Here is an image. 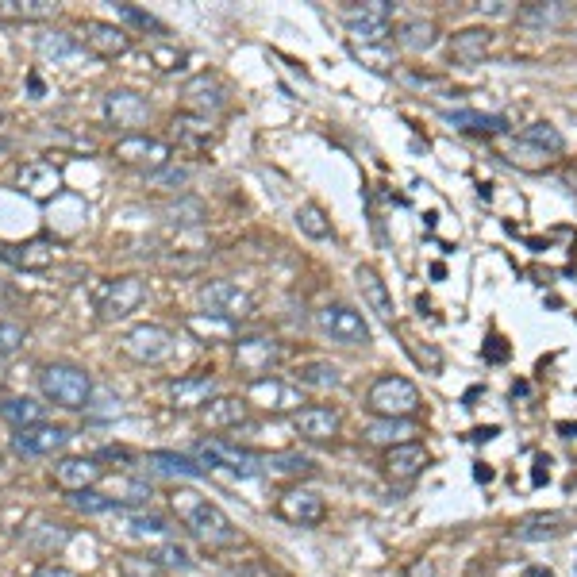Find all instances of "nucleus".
<instances>
[{"instance_id": "obj_1", "label": "nucleus", "mask_w": 577, "mask_h": 577, "mask_svg": "<svg viewBox=\"0 0 577 577\" xmlns=\"http://www.w3.org/2000/svg\"><path fill=\"white\" fill-rule=\"evenodd\" d=\"M174 508L177 516L185 520V527H189V535L201 543L204 551H231V547L243 543L239 527L231 524V516L216 501L197 497V493H177Z\"/></svg>"}, {"instance_id": "obj_2", "label": "nucleus", "mask_w": 577, "mask_h": 577, "mask_svg": "<svg viewBox=\"0 0 577 577\" xmlns=\"http://www.w3.org/2000/svg\"><path fill=\"white\" fill-rule=\"evenodd\" d=\"M39 393L66 412H85L93 401V377L74 362H47L39 370Z\"/></svg>"}, {"instance_id": "obj_3", "label": "nucleus", "mask_w": 577, "mask_h": 577, "mask_svg": "<svg viewBox=\"0 0 577 577\" xmlns=\"http://www.w3.org/2000/svg\"><path fill=\"white\" fill-rule=\"evenodd\" d=\"M366 408L381 420H408L412 412H420V389L408 377L385 374L377 377L366 393Z\"/></svg>"}, {"instance_id": "obj_4", "label": "nucleus", "mask_w": 577, "mask_h": 577, "mask_svg": "<svg viewBox=\"0 0 577 577\" xmlns=\"http://www.w3.org/2000/svg\"><path fill=\"white\" fill-rule=\"evenodd\" d=\"M143 301H147L143 277H116V281H104L97 289V316L104 324H116V320H127L131 312H139Z\"/></svg>"}, {"instance_id": "obj_5", "label": "nucleus", "mask_w": 577, "mask_h": 577, "mask_svg": "<svg viewBox=\"0 0 577 577\" xmlns=\"http://www.w3.org/2000/svg\"><path fill=\"white\" fill-rule=\"evenodd\" d=\"M316 327L324 331L327 339L343 343V347H366L374 335H370V324L362 320V312L351 308V304H324L316 312Z\"/></svg>"}, {"instance_id": "obj_6", "label": "nucleus", "mask_w": 577, "mask_h": 577, "mask_svg": "<svg viewBox=\"0 0 577 577\" xmlns=\"http://www.w3.org/2000/svg\"><path fill=\"white\" fill-rule=\"evenodd\" d=\"M120 351L135 362H143V366H158L174 354V331L162 324H135L120 339Z\"/></svg>"}, {"instance_id": "obj_7", "label": "nucleus", "mask_w": 577, "mask_h": 577, "mask_svg": "<svg viewBox=\"0 0 577 577\" xmlns=\"http://www.w3.org/2000/svg\"><path fill=\"white\" fill-rule=\"evenodd\" d=\"M112 158L124 162V166L143 170V174H158V170H166V166L174 162V151H170V143L135 131V135H124V139L112 147Z\"/></svg>"}, {"instance_id": "obj_8", "label": "nucleus", "mask_w": 577, "mask_h": 577, "mask_svg": "<svg viewBox=\"0 0 577 577\" xmlns=\"http://www.w3.org/2000/svg\"><path fill=\"white\" fill-rule=\"evenodd\" d=\"M389 16H393L389 0H366V4H354L343 12V24L362 47H377L389 39Z\"/></svg>"}, {"instance_id": "obj_9", "label": "nucleus", "mask_w": 577, "mask_h": 577, "mask_svg": "<svg viewBox=\"0 0 577 577\" xmlns=\"http://www.w3.org/2000/svg\"><path fill=\"white\" fill-rule=\"evenodd\" d=\"M197 301L204 304L208 316H220V320H243L254 312V301L247 289H239L235 281H204L197 289Z\"/></svg>"}, {"instance_id": "obj_10", "label": "nucleus", "mask_w": 577, "mask_h": 577, "mask_svg": "<svg viewBox=\"0 0 577 577\" xmlns=\"http://www.w3.org/2000/svg\"><path fill=\"white\" fill-rule=\"evenodd\" d=\"M277 362H281V343L270 335H251V339H239L235 343V370L251 381L270 377Z\"/></svg>"}, {"instance_id": "obj_11", "label": "nucleus", "mask_w": 577, "mask_h": 577, "mask_svg": "<svg viewBox=\"0 0 577 577\" xmlns=\"http://www.w3.org/2000/svg\"><path fill=\"white\" fill-rule=\"evenodd\" d=\"M204 462H208V470H216V466H231V470H239V477H254V474H270L266 470V454H254L247 447H235V443H224V439H208L197 447Z\"/></svg>"}, {"instance_id": "obj_12", "label": "nucleus", "mask_w": 577, "mask_h": 577, "mask_svg": "<svg viewBox=\"0 0 577 577\" xmlns=\"http://www.w3.org/2000/svg\"><path fill=\"white\" fill-rule=\"evenodd\" d=\"M247 404H258L262 412H301L304 393L301 385H293V381H281V377H262V381H251V389H247Z\"/></svg>"}, {"instance_id": "obj_13", "label": "nucleus", "mask_w": 577, "mask_h": 577, "mask_svg": "<svg viewBox=\"0 0 577 577\" xmlns=\"http://www.w3.org/2000/svg\"><path fill=\"white\" fill-rule=\"evenodd\" d=\"M104 120L135 135V127H143L151 120V104L135 89H112V93H104Z\"/></svg>"}, {"instance_id": "obj_14", "label": "nucleus", "mask_w": 577, "mask_h": 577, "mask_svg": "<svg viewBox=\"0 0 577 577\" xmlns=\"http://www.w3.org/2000/svg\"><path fill=\"white\" fill-rule=\"evenodd\" d=\"M66 443H70V431L58 424H35L12 435V447L24 458H54L66 451Z\"/></svg>"}, {"instance_id": "obj_15", "label": "nucleus", "mask_w": 577, "mask_h": 577, "mask_svg": "<svg viewBox=\"0 0 577 577\" xmlns=\"http://www.w3.org/2000/svg\"><path fill=\"white\" fill-rule=\"evenodd\" d=\"M277 516L297 527H316L327 516V504L316 489H301V485H297V489H285V493L277 497Z\"/></svg>"}, {"instance_id": "obj_16", "label": "nucleus", "mask_w": 577, "mask_h": 577, "mask_svg": "<svg viewBox=\"0 0 577 577\" xmlns=\"http://www.w3.org/2000/svg\"><path fill=\"white\" fill-rule=\"evenodd\" d=\"M104 477V466L101 458L93 454H70V458H58L54 462V481L66 489V493H85V489H93L97 481Z\"/></svg>"}, {"instance_id": "obj_17", "label": "nucleus", "mask_w": 577, "mask_h": 577, "mask_svg": "<svg viewBox=\"0 0 577 577\" xmlns=\"http://www.w3.org/2000/svg\"><path fill=\"white\" fill-rule=\"evenodd\" d=\"M181 97H185V108H189V112H197V116L208 120V112H220L227 104V89L216 74H197L185 81Z\"/></svg>"}, {"instance_id": "obj_18", "label": "nucleus", "mask_w": 577, "mask_h": 577, "mask_svg": "<svg viewBox=\"0 0 577 577\" xmlns=\"http://www.w3.org/2000/svg\"><path fill=\"white\" fill-rule=\"evenodd\" d=\"M81 35H85V47L101 58H120V54L131 51V31L120 24H104V20H85L81 24Z\"/></svg>"}, {"instance_id": "obj_19", "label": "nucleus", "mask_w": 577, "mask_h": 577, "mask_svg": "<svg viewBox=\"0 0 577 577\" xmlns=\"http://www.w3.org/2000/svg\"><path fill=\"white\" fill-rule=\"evenodd\" d=\"M166 397L174 408H201V404L216 401V377L212 374H181L166 381Z\"/></svg>"}, {"instance_id": "obj_20", "label": "nucleus", "mask_w": 577, "mask_h": 577, "mask_svg": "<svg viewBox=\"0 0 577 577\" xmlns=\"http://www.w3.org/2000/svg\"><path fill=\"white\" fill-rule=\"evenodd\" d=\"M343 427V416L335 408H324V404H308L293 416V431L312 439V443H324V439H335Z\"/></svg>"}, {"instance_id": "obj_21", "label": "nucleus", "mask_w": 577, "mask_h": 577, "mask_svg": "<svg viewBox=\"0 0 577 577\" xmlns=\"http://www.w3.org/2000/svg\"><path fill=\"white\" fill-rule=\"evenodd\" d=\"M20 189L31 201H51L62 193V170L54 162H27L20 170Z\"/></svg>"}, {"instance_id": "obj_22", "label": "nucleus", "mask_w": 577, "mask_h": 577, "mask_svg": "<svg viewBox=\"0 0 577 577\" xmlns=\"http://www.w3.org/2000/svg\"><path fill=\"white\" fill-rule=\"evenodd\" d=\"M0 258L20 266V270H47L58 258V243L54 239H27L24 247H4L0 243Z\"/></svg>"}, {"instance_id": "obj_23", "label": "nucleus", "mask_w": 577, "mask_h": 577, "mask_svg": "<svg viewBox=\"0 0 577 577\" xmlns=\"http://www.w3.org/2000/svg\"><path fill=\"white\" fill-rule=\"evenodd\" d=\"M354 281H358V289H362V297L370 304V312H377L381 320H389L393 324V316H397V304H393V293H389V285L381 281L374 266H358L354 270Z\"/></svg>"}, {"instance_id": "obj_24", "label": "nucleus", "mask_w": 577, "mask_h": 577, "mask_svg": "<svg viewBox=\"0 0 577 577\" xmlns=\"http://www.w3.org/2000/svg\"><path fill=\"white\" fill-rule=\"evenodd\" d=\"M416 435H420V431H416L412 420H381V416H377V420H370V424L362 427V439L374 443V447H385V451H389V447H401V443H416Z\"/></svg>"}, {"instance_id": "obj_25", "label": "nucleus", "mask_w": 577, "mask_h": 577, "mask_svg": "<svg viewBox=\"0 0 577 577\" xmlns=\"http://www.w3.org/2000/svg\"><path fill=\"white\" fill-rule=\"evenodd\" d=\"M427 466V451L420 443H401V447H389L385 451V474L393 481H412Z\"/></svg>"}, {"instance_id": "obj_26", "label": "nucleus", "mask_w": 577, "mask_h": 577, "mask_svg": "<svg viewBox=\"0 0 577 577\" xmlns=\"http://www.w3.org/2000/svg\"><path fill=\"white\" fill-rule=\"evenodd\" d=\"M493 47V31L489 27H466L451 39V58L462 66H474L485 58V51Z\"/></svg>"}, {"instance_id": "obj_27", "label": "nucleus", "mask_w": 577, "mask_h": 577, "mask_svg": "<svg viewBox=\"0 0 577 577\" xmlns=\"http://www.w3.org/2000/svg\"><path fill=\"white\" fill-rule=\"evenodd\" d=\"M120 516V524L131 539H147V543H166L170 535H174V527L170 520H162V516H151V512H116Z\"/></svg>"}, {"instance_id": "obj_28", "label": "nucleus", "mask_w": 577, "mask_h": 577, "mask_svg": "<svg viewBox=\"0 0 577 577\" xmlns=\"http://www.w3.org/2000/svg\"><path fill=\"white\" fill-rule=\"evenodd\" d=\"M35 54H39L43 62L62 66V62L81 58V43H77L70 31H43V35H35Z\"/></svg>"}, {"instance_id": "obj_29", "label": "nucleus", "mask_w": 577, "mask_h": 577, "mask_svg": "<svg viewBox=\"0 0 577 577\" xmlns=\"http://www.w3.org/2000/svg\"><path fill=\"white\" fill-rule=\"evenodd\" d=\"M201 420L208 431H227V427H239L247 420V401L239 397H216V401L204 404Z\"/></svg>"}, {"instance_id": "obj_30", "label": "nucleus", "mask_w": 577, "mask_h": 577, "mask_svg": "<svg viewBox=\"0 0 577 577\" xmlns=\"http://www.w3.org/2000/svg\"><path fill=\"white\" fill-rule=\"evenodd\" d=\"M443 120L466 135H504L508 131V120L504 116H485V112H474V108H458V112H443Z\"/></svg>"}, {"instance_id": "obj_31", "label": "nucleus", "mask_w": 577, "mask_h": 577, "mask_svg": "<svg viewBox=\"0 0 577 577\" xmlns=\"http://www.w3.org/2000/svg\"><path fill=\"white\" fill-rule=\"evenodd\" d=\"M566 531V516L562 512H539V516H527L516 524V539L520 543H539V539H558Z\"/></svg>"}, {"instance_id": "obj_32", "label": "nucleus", "mask_w": 577, "mask_h": 577, "mask_svg": "<svg viewBox=\"0 0 577 577\" xmlns=\"http://www.w3.org/2000/svg\"><path fill=\"white\" fill-rule=\"evenodd\" d=\"M143 466L162 477H204V466H197L193 458L174 454V451H151L143 458Z\"/></svg>"}, {"instance_id": "obj_33", "label": "nucleus", "mask_w": 577, "mask_h": 577, "mask_svg": "<svg viewBox=\"0 0 577 577\" xmlns=\"http://www.w3.org/2000/svg\"><path fill=\"white\" fill-rule=\"evenodd\" d=\"M397 43L412 54L431 51V47H435V24L424 20V16H408V20L397 24Z\"/></svg>"}, {"instance_id": "obj_34", "label": "nucleus", "mask_w": 577, "mask_h": 577, "mask_svg": "<svg viewBox=\"0 0 577 577\" xmlns=\"http://www.w3.org/2000/svg\"><path fill=\"white\" fill-rule=\"evenodd\" d=\"M0 416H4V424L24 431V427L43 424V404L35 401V397H8V401L0 404Z\"/></svg>"}, {"instance_id": "obj_35", "label": "nucleus", "mask_w": 577, "mask_h": 577, "mask_svg": "<svg viewBox=\"0 0 577 577\" xmlns=\"http://www.w3.org/2000/svg\"><path fill=\"white\" fill-rule=\"evenodd\" d=\"M54 12H58V4L54 0H0V20H51Z\"/></svg>"}, {"instance_id": "obj_36", "label": "nucleus", "mask_w": 577, "mask_h": 577, "mask_svg": "<svg viewBox=\"0 0 577 577\" xmlns=\"http://www.w3.org/2000/svg\"><path fill=\"white\" fill-rule=\"evenodd\" d=\"M185 327H189L201 343H227V339H235V320H220V316H208V312L189 316Z\"/></svg>"}, {"instance_id": "obj_37", "label": "nucleus", "mask_w": 577, "mask_h": 577, "mask_svg": "<svg viewBox=\"0 0 577 577\" xmlns=\"http://www.w3.org/2000/svg\"><path fill=\"white\" fill-rule=\"evenodd\" d=\"M147 558H151L158 570H174V574H189V570L197 566V562H193V554L185 551L177 539H166V543H158V547H154Z\"/></svg>"}, {"instance_id": "obj_38", "label": "nucleus", "mask_w": 577, "mask_h": 577, "mask_svg": "<svg viewBox=\"0 0 577 577\" xmlns=\"http://www.w3.org/2000/svg\"><path fill=\"white\" fill-rule=\"evenodd\" d=\"M27 543L35 547L39 554H51V551H62L66 543H70V527L62 524H51V520H43L39 527H27Z\"/></svg>"}, {"instance_id": "obj_39", "label": "nucleus", "mask_w": 577, "mask_h": 577, "mask_svg": "<svg viewBox=\"0 0 577 577\" xmlns=\"http://www.w3.org/2000/svg\"><path fill=\"white\" fill-rule=\"evenodd\" d=\"M266 470H270V474H285V477H308V474H316V462H312L308 454L277 451V454H266Z\"/></svg>"}, {"instance_id": "obj_40", "label": "nucleus", "mask_w": 577, "mask_h": 577, "mask_svg": "<svg viewBox=\"0 0 577 577\" xmlns=\"http://www.w3.org/2000/svg\"><path fill=\"white\" fill-rule=\"evenodd\" d=\"M524 143H531L535 151H543V154H562L566 151V139H562V131L554 124H547V120H539V124H531L524 127V135H520Z\"/></svg>"}, {"instance_id": "obj_41", "label": "nucleus", "mask_w": 577, "mask_h": 577, "mask_svg": "<svg viewBox=\"0 0 577 577\" xmlns=\"http://www.w3.org/2000/svg\"><path fill=\"white\" fill-rule=\"evenodd\" d=\"M339 381H343L339 366H331V362H304L297 370V385H304V389H335Z\"/></svg>"}, {"instance_id": "obj_42", "label": "nucleus", "mask_w": 577, "mask_h": 577, "mask_svg": "<svg viewBox=\"0 0 577 577\" xmlns=\"http://www.w3.org/2000/svg\"><path fill=\"white\" fill-rule=\"evenodd\" d=\"M297 227H301L308 239H331V220H327V212L320 204L304 201L297 208Z\"/></svg>"}, {"instance_id": "obj_43", "label": "nucleus", "mask_w": 577, "mask_h": 577, "mask_svg": "<svg viewBox=\"0 0 577 577\" xmlns=\"http://www.w3.org/2000/svg\"><path fill=\"white\" fill-rule=\"evenodd\" d=\"M70 504L85 516H104V512H124L120 497H104L97 489H85V493H70Z\"/></svg>"}, {"instance_id": "obj_44", "label": "nucleus", "mask_w": 577, "mask_h": 577, "mask_svg": "<svg viewBox=\"0 0 577 577\" xmlns=\"http://www.w3.org/2000/svg\"><path fill=\"white\" fill-rule=\"evenodd\" d=\"M116 16H120V20H124L127 27H135V31H151V35H166V24H162V20H154L151 12L135 8V4H116Z\"/></svg>"}, {"instance_id": "obj_45", "label": "nucleus", "mask_w": 577, "mask_h": 577, "mask_svg": "<svg viewBox=\"0 0 577 577\" xmlns=\"http://www.w3.org/2000/svg\"><path fill=\"white\" fill-rule=\"evenodd\" d=\"M508 162L520 166V170H543L551 158H547L543 151H535V147L524 143V139H516V143H508Z\"/></svg>"}, {"instance_id": "obj_46", "label": "nucleus", "mask_w": 577, "mask_h": 577, "mask_svg": "<svg viewBox=\"0 0 577 577\" xmlns=\"http://www.w3.org/2000/svg\"><path fill=\"white\" fill-rule=\"evenodd\" d=\"M27 343V331L20 324H8L0 320V358H12L16 351H24Z\"/></svg>"}, {"instance_id": "obj_47", "label": "nucleus", "mask_w": 577, "mask_h": 577, "mask_svg": "<svg viewBox=\"0 0 577 577\" xmlns=\"http://www.w3.org/2000/svg\"><path fill=\"white\" fill-rule=\"evenodd\" d=\"M174 131L181 139L201 143V139H208V120L204 116H174Z\"/></svg>"}, {"instance_id": "obj_48", "label": "nucleus", "mask_w": 577, "mask_h": 577, "mask_svg": "<svg viewBox=\"0 0 577 577\" xmlns=\"http://www.w3.org/2000/svg\"><path fill=\"white\" fill-rule=\"evenodd\" d=\"M562 12H566L562 4H551V8H547V4H531V8L520 12V20H524V24H558Z\"/></svg>"}, {"instance_id": "obj_49", "label": "nucleus", "mask_w": 577, "mask_h": 577, "mask_svg": "<svg viewBox=\"0 0 577 577\" xmlns=\"http://www.w3.org/2000/svg\"><path fill=\"white\" fill-rule=\"evenodd\" d=\"M174 224H204V204L201 201H181L170 208Z\"/></svg>"}, {"instance_id": "obj_50", "label": "nucleus", "mask_w": 577, "mask_h": 577, "mask_svg": "<svg viewBox=\"0 0 577 577\" xmlns=\"http://www.w3.org/2000/svg\"><path fill=\"white\" fill-rule=\"evenodd\" d=\"M151 181H158V185H170V189H181L185 181H189V166H166V170H158V174H151Z\"/></svg>"}, {"instance_id": "obj_51", "label": "nucleus", "mask_w": 577, "mask_h": 577, "mask_svg": "<svg viewBox=\"0 0 577 577\" xmlns=\"http://www.w3.org/2000/svg\"><path fill=\"white\" fill-rule=\"evenodd\" d=\"M151 58L158 62V70H177V62H185V54L170 51V47H154Z\"/></svg>"}, {"instance_id": "obj_52", "label": "nucleus", "mask_w": 577, "mask_h": 577, "mask_svg": "<svg viewBox=\"0 0 577 577\" xmlns=\"http://www.w3.org/2000/svg\"><path fill=\"white\" fill-rule=\"evenodd\" d=\"M412 354H416V362H420V366H427L431 374H435V370L443 366V354L431 351V347H412Z\"/></svg>"}, {"instance_id": "obj_53", "label": "nucleus", "mask_w": 577, "mask_h": 577, "mask_svg": "<svg viewBox=\"0 0 577 577\" xmlns=\"http://www.w3.org/2000/svg\"><path fill=\"white\" fill-rule=\"evenodd\" d=\"M358 58H362V62H370V66H374V70H389V66H393V62H389V58H385V54L381 51H370V47H358Z\"/></svg>"}, {"instance_id": "obj_54", "label": "nucleus", "mask_w": 577, "mask_h": 577, "mask_svg": "<svg viewBox=\"0 0 577 577\" xmlns=\"http://www.w3.org/2000/svg\"><path fill=\"white\" fill-rule=\"evenodd\" d=\"M485 358H489V362H504V358H508V347H504L501 335H493V339H489V347H485Z\"/></svg>"}, {"instance_id": "obj_55", "label": "nucleus", "mask_w": 577, "mask_h": 577, "mask_svg": "<svg viewBox=\"0 0 577 577\" xmlns=\"http://www.w3.org/2000/svg\"><path fill=\"white\" fill-rule=\"evenodd\" d=\"M477 12H481V16H508V4H504V0H481Z\"/></svg>"}, {"instance_id": "obj_56", "label": "nucleus", "mask_w": 577, "mask_h": 577, "mask_svg": "<svg viewBox=\"0 0 577 577\" xmlns=\"http://www.w3.org/2000/svg\"><path fill=\"white\" fill-rule=\"evenodd\" d=\"M31 577H81V574L66 570V566H54V562H47V566H39V570H35Z\"/></svg>"}, {"instance_id": "obj_57", "label": "nucleus", "mask_w": 577, "mask_h": 577, "mask_svg": "<svg viewBox=\"0 0 577 577\" xmlns=\"http://www.w3.org/2000/svg\"><path fill=\"white\" fill-rule=\"evenodd\" d=\"M547 466H551V458H547V454H539V458H535V485H543V481H547V474H551Z\"/></svg>"}, {"instance_id": "obj_58", "label": "nucleus", "mask_w": 577, "mask_h": 577, "mask_svg": "<svg viewBox=\"0 0 577 577\" xmlns=\"http://www.w3.org/2000/svg\"><path fill=\"white\" fill-rule=\"evenodd\" d=\"M408 577H435V566H431V562H416V566L408 570Z\"/></svg>"}, {"instance_id": "obj_59", "label": "nucleus", "mask_w": 577, "mask_h": 577, "mask_svg": "<svg viewBox=\"0 0 577 577\" xmlns=\"http://www.w3.org/2000/svg\"><path fill=\"white\" fill-rule=\"evenodd\" d=\"M520 577H554L551 570H543V566H531V570H524Z\"/></svg>"}, {"instance_id": "obj_60", "label": "nucleus", "mask_w": 577, "mask_h": 577, "mask_svg": "<svg viewBox=\"0 0 577 577\" xmlns=\"http://www.w3.org/2000/svg\"><path fill=\"white\" fill-rule=\"evenodd\" d=\"M474 477H477V481H493V470H489V466H477Z\"/></svg>"}, {"instance_id": "obj_61", "label": "nucleus", "mask_w": 577, "mask_h": 577, "mask_svg": "<svg viewBox=\"0 0 577 577\" xmlns=\"http://www.w3.org/2000/svg\"><path fill=\"white\" fill-rule=\"evenodd\" d=\"M562 431H566V439H574V435H577V427H574V424H562Z\"/></svg>"}]
</instances>
